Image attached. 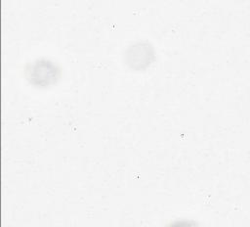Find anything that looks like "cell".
I'll list each match as a JSON object with an SVG mask.
<instances>
[{"mask_svg":"<svg viewBox=\"0 0 250 227\" xmlns=\"http://www.w3.org/2000/svg\"><path fill=\"white\" fill-rule=\"evenodd\" d=\"M61 76L60 68L46 59H39L27 65L25 77L27 81L37 87H48L55 84Z\"/></svg>","mask_w":250,"mask_h":227,"instance_id":"cell-1","label":"cell"},{"mask_svg":"<svg viewBox=\"0 0 250 227\" xmlns=\"http://www.w3.org/2000/svg\"><path fill=\"white\" fill-rule=\"evenodd\" d=\"M172 226H193L195 225L194 222H190V221H187V220H179V221H175L173 222V224H171Z\"/></svg>","mask_w":250,"mask_h":227,"instance_id":"cell-3","label":"cell"},{"mask_svg":"<svg viewBox=\"0 0 250 227\" xmlns=\"http://www.w3.org/2000/svg\"><path fill=\"white\" fill-rule=\"evenodd\" d=\"M155 60L153 47L147 42H137L130 45L125 52V62L134 70H143L148 68Z\"/></svg>","mask_w":250,"mask_h":227,"instance_id":"cell-2","label":"cell"}]
</instances>
